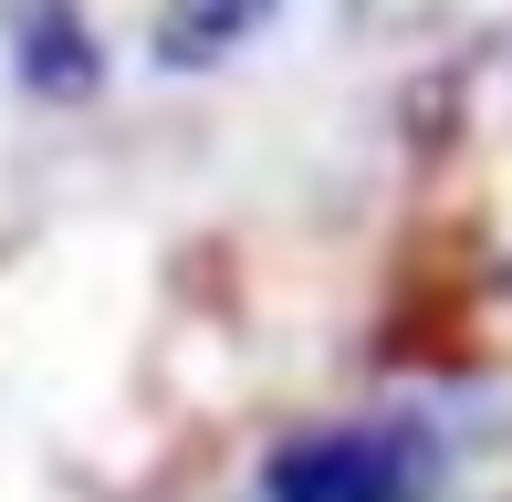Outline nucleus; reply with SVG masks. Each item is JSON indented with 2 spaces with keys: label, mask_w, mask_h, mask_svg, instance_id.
I'll list each match as a JSON object with an SVG mask.
<instances>
[{
  "label": "nucleus",
  "mask_w": 512,
  "mask_h": 502,
  "mask_svg": "<svg viewBox=\"0 0 512 502\" xmlns=\"http://www.w3.org/2000/svg\"><path fill=\"white\" fill-rule=\"evenodd\" d=\"M439 461L418 429H324V440H293L272 461L262 502H429Z\"/></svg>",
  "instance_id": "nucleus-1"
},
{
  "label": "nucleus",
  "mask_w": 512,
  "mask_h": 502,
  "mask_svg": "<svg viewBox=\"0 0 512 502\" xmlns=\"http://www.w3.org/2000/svg\"><path fill=\"white\" fill-rule=\"evenodd\" d=\"M21 84L42 105H84L105 84V53H95L74 0H21Z\"/></svg>",
  "instance_id": "nucleus-2"
},
{
  "label": "nucleus",
  "mask_w": 512,
  "mask_h": 502,
  "mask_svg": "<svg viewBox=\"0 0 512 502\" xmlns=\"http://www.w3.org/2000/svg\"><path fill=\"white\" fill-rule=\"evenodd\" d=\"M272 32V0H168V21H157V53L178 63V74H209L220 53H241V42Z\"/></svg>",
  "instance_id": "nucleus-3"
}]
</instances>
